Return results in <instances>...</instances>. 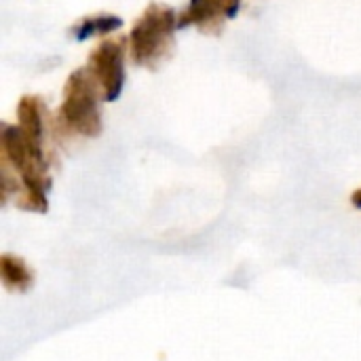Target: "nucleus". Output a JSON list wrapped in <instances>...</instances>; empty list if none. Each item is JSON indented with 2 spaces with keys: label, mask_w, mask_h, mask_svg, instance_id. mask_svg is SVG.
<instances>
[{
  "label": "nucleus",
  "mask_w": 361,
  "mask_h": 361,
  "mask_svg": "<svg viewBox=\"0 0 361 361\" xmlns=\"http://www.w3.org/2000/svg\"><path fill=\"white\" fill-rule=\"evenodd\" d=\"M178 27L176 13L163 4L152 2L142 13L131 30L133 61L146 68H157L173 49V30Z\"/></svg>",
  "instance_id": "1"
},
{
  "label": "nucleus",
  "mask_w": 361,
  "mask_h": 361,
  "mask_svg": "<svg viewBox=\"0 0 361 361\" xmlns=\"http://www.w3.org/2000/svg\"><path fill=\"white\" fill-rule=\"evenodd\" d=\"M95 78L89 68H80L72 72L66 80L61 118L74 131L95 137L102 131V118L97 110V89Z\"/></svg>",
  "instance_id": "2"
},
{
  "label": "nucleus",
  "mask_w": 361,
  "mask_h": 361,
  "mask_svg": "<svg viewBox=\"0 0 361 361\" xmlns=\"http://www.w3.org/2000/svg\"><path fill=\"white\" fill-rule=\"evenodd\" d=\"M123 42L121 40H104L97 44L89 57V72L95 82L104 91L106 102H114L123 91L125 70H123Z\"/></svg>",
  "instance_id": "3"
},
{
  "label": "nucleus",
  "mask_w": 361,
  "mask_h": 361,
  "mask_svg": "<svg viewBox=\"0 0 361 361\" xmlns=\"http://www.w3.org/2000/svg\"><path fill=\"white\" fill-rule=\"evenodd\" d=\"M228 0H190L184 13L178 17V27L199 25L201 30H209L218 25L220 15L226 17Z\"/></svg>",
  "instance_id": "4"
},
{
  "label": "nucleus",
  "mask_w": 361,
  "mask_h": 361,
  "mask_svg": "<svg viewBox=\"0 0 361 361\" xmlns=\"http://www.w3.org/2000/svg\"><path fill=\"white\" fill-rule=\"evenodd\" d=\"M42 102L40 97H34V95H25L21 97L19 102V108H17V116H19V129L23 133V137L27 140V144L42 152L40 144H42Z\"/></svg>",
  "instance_id": "5"
},
{
  "label": "nucleus",
  "mask_w": 361,
  "mask_h": 361,
  "mask_svg": "<svg viewBox=\"0 0 361 361\" xmlns=\"http://www.w3.org/2000/svg\"><path fill=\"white\" fill-rule=\"evenodd\" d=\"M121 25H123V19H118L116 15H93V17H82L72 27V34L76 36V40H85L95 34H110L118 30Z\"/></svg>",
  "instance_id": "6"
},
{
  "label": "nucleus",
  "mask_w": 361,
  "mask_h": 361,
  "mask_svg": "<svg viewBox=\"0 0 361 361\" xmlns=\"http://www.w3.org/2000/svg\"><path fill=\"white\" fill-rule=\"evenodd\" d=\"M353 203H355L357 207H361V190H357V192L353 195Z\"/></svg>",
  "instance_id": "7"
}]
</instances>
